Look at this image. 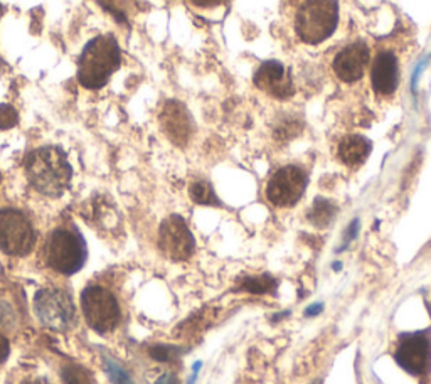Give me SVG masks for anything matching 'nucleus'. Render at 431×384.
I'll list each match as a JSON object with an SVG mask.
<instances>
[{
    "label": "nucleus",
    "instance_id": "obj_21",
    "mask_svg": "<svg viewBox=\"0 0 431 384\" xmlns=\"http://www.w3.org/2000/svg\"><path fill=\"white\" fill-rule=\"evenodd\" d=\"M97 2L115 19L118 24H127L130 0H97Z\"/></svg>",
    "mask_w": 431,
    "mask_h": 384
},
{
    "label": "nucleus",
    "instance_id": "obj_12",
    "mask_svg": "<svg viewBox=\"0 0 431 384\" xmlns=\"http://www.w3.org/2000/svg\"><path fill=\"white\" fill-rule=\"evenodd\" d=\"M369 61H371V52L368 44L364 41H356L337 52L332 66L339 79L344 83H354L362 78L365 68L369 66Z\"/></svg>",
    "mask_w": 431,
    "mask_h": 384
},
{
    "label": "nucleus",
    "instance_id": "obj_23",
    "mask_svg": "<svg viewBox=\"0 0 431 384\" xmlns=\"http://www.w3.org/2000/svg\"><path fill=\"white\" fill-rule=\"evenodd\" d=\"M19 124V113L12 105H0V130H10Z\"/></svg>",
    "mask_w": 431,
    "mask_h": 384
},
{
    "label": "nucleus",
    "instance_id": "obj_32",
    "mask_svg": "<svg viewBox=\"0 0 431 384\" xmlns=\"http://www.w3.org/2000/svg\"><path fill=\"white\" fill-rule=\"evenodd\" d=\"M0 182H2V174H0Z\"/></svg>",
    "mask_w": 431,
    "mask_h": 384
},
{
    "label": "nucleus",
    "instance_id": "obj_6",
    "mask_svg": "<svg viewBox=\"0 0 431 384\" xmlns=\"http://www.w3.org/2000/svg\"><path fill=\"white\" fill-rule=\"evenodd\" d=\"M34 312L44 327L58 332L71 330L76 324L74 303L63 288H41L34 297Z\"/></svg>",
    "mask_w": 431,
    "mask_h": 384
},
{
    "label": "nucleus",
    "instance_id": "obj_9",
    "mask_svg": "<svg viewBox=\"0 0 431 384\" xmlns=\"http://www.w3.org/2000/svg\"><path fill=\"white\" fill-rule=\"evenodd\" d=\"M159 247L167 258L174 261H186L192 256L196 249L192 233L187 228L186 221L177 214L167 218L159 231Z\"/></svg>",
    "mask_w": 431,
    "mask_h": 384
},
{
    "label": "nucleus",
    "instance_id": "obj_16",
    "mask_svg": "<svg viewBox=\"0 0 431 384\" xmlns=\"http://www.w3.org/2000/svg\"><path fill=\"white\" fill-rule=\"evenodd\" d=\"M337 216V206L334 202H330L329 199L317 198L314 201V206L308 211V221L317 228H327L332 224Z\"/></svg>",
    "mask_w": 431,
    "mask_h": 384
},
{
    "label": "nucleus",
    "instance_id": "obj_15",
    "mask_svg": "<svg viewBox=\"0 0 431 384\" xmlns=\"http://www.w3.org/2000/svg\"><path fill=\"white\" fill-rule=\"evenodd\" d=\"M371 142L362 135H347L339 144V159L349 167H359L371 153Z\"/></svg>",
    "mask_w": 431,
    "mask_h": 384
},
{
    "label": "nucleus",
    "instance_id": "obj_25",
    "mask_svg": "<svg viewBox=\"0 0 431 384\" xmlns=\"http://www.w3.org/2000/svg\"><path fill=\"white\" fill-rule=\"evenodd\" d=\"M14 320V312L6 302H0V325H9Z\"/></svg>",
    "mask_w": 431,
    "mask_h": 384
},
{
    "label": "nucleus",
    "instance_id": "obj_14",
    "mask_svg": "<svg viewBox=\"0 0 431 384\" xmlns=\"http://www.w3.org/2000/svg\"><path fill=\"white\" fill-rule=\"evenodd\" d=\"M399 83L398 57L394 52L383 51L376 56L371 66L372 90L381 96H391Z\"/></svg>",
    "mask_w": 431,
    "mask_h": 384
},
{
    "label": "nucleus",
    "instance_id": "obj_1",
    "mask_svg": "<svg viewBox=\"0 0 431 384\" xmlns=\"http://www.w3.org/2000/svg\"><path fill=\"white\" fill-rule=\"evenodd\" d=\"M26 177L39 194L59 198L70 187L72 169L66 152L61 147L48 145L29 152L24 162Z\"/></svg>",
    "mask_w": 431,
    "mask_h": 384
},
{
    "label": "nucleus",
    "instance_id": "obj_8",
    "mask_svg": "<svg viewBox=\"0 0 431 384\" xmlns=\"http://www.w3.org/2000/svg\"><path fill=\"white\" fill-rule=\"evenodd\" d=\"M307 174L299 165H285L278 169L266 186V198L277 207L295 206L303 195Z\"/></svg>",
    "mask_w": 431,
    "mask_h": 384
},
{
    "label": "nucleus",
    "instance_id": "obj_31",
    "mask_svg": "<svg viewBox=\"0 0 431 384\" xmlns=\"http://www.w3.org/2000/svg\"><path fill=\"white\" fill-rule=\"evenodd\" d=\"M2 10H3L2 9V3H0V17H2Z\"/></svg>",
    "mask_w": 431,
    "mask_h": 384
},
{
    "label": "nucleus",
    "instance_id": "obj_10",
    "mask_svg": "<svg viewBox=\"0 0 431 384\" xmlns=\"http://www.w3.org/2000/svg\"><path fill=\"white\" fill-rule=\"evenodd\" d=\"M394 359L404 371L421 376L428 371L431 363V343L425 334H411L399 340Z\"/></svg>",
    "mask_w": 431,
    "mask_h": 384
},
{
    "label": "nucleus",
    "instance_id": "obj_20",
    "mask_svg": "<svg viewBox=\"0 0 431 384\" xmlns=\"http://www.w3.org/2000/svg\"><path fill=\"white\" fill-rule=\"evenodd\" d=\"M63 384H94L91 372L79 364H66L61 371Z\"/></svg>",
    "mask_w": 431,
    "mask_h": 384
},
{
    "label": "nucleus",
    "instance_id": "obj_18",
    "mask_svg": "<svg viewBox=\"0 0 431 384\" xmlns=\"http://www.w3.org/2000/svg\"><path fill=\"white\" fill-rule=\"evenodd\" d=\"M189 194H190V199H192L196 204H201V206H219L221 204L214 189H212V186L204 179H199V180H196V182L190 184Z\"/></svg>",
    "mask_w": 431,
    "mask_h": 384
},
{
    "label": "nucleus",
    "instance_id": "obj_4",
    "mask_svg": "<svg viewBox=\"0 0 431 384\" xmlns=\"http://www.w3.org/2000/svg\"><path fill=\"white\" fill-rule=\"evenodd\" d=\"M86 244L76 229L56 228L46 243V263L61 275H74L85 267Z\"/></svg>",
    "mask_w": 431,
    "mask_h": 384
},
{
    "label": "nucleus",
    "instance_id": "obj_29",
    "mask_svg": "<svg viewBox=\"0 0 431 384\" xmlns=\"http://www.w3.org/2000/svg\"><path fill=\"white\" fill-rule=\"evenodd\" d=\"M322 310H323L322 303H314V305H310L307 310H305V317H315V316H319Z\"/></svg>",
    "mask_w": 431,
    "mask_h": 384
},
{
    "label": "nucleus",
    "instance_id": "obj_27",
    "mask_svg": "<svg viewBox=\"0 0 431 384\" xmlns=\"http://www.w3.org/2000/svg\"><path fill=\"white\" fill-rule=\"evenodd\" d=\"M196 7H202V9H209V7H217L221 3L228 2V0H190Z\"/></svg>",
    "mask_w": 431,
    "mask_h": 384
},
{
    "label": "nucleus",
    "instance_id": "obj_17",
    "mask_svg": "<svg viewBox=\"0 0 431 384\" xmlns=\"http://www.w3.org/2000/svg\"><path fill=\"white\" fill-rule=\"evenodd\" d=\"M278 287V282L270 275H253V276H245V278L239 282V290L241 291H250L254 295H263V294H272L274 288Z\"/></svg>",
    "mask_w": 431,
    "mask_h": 384
},
{
    "label": "nucleus",
    "instance_id": "obj_13",
    "mask_svg": "<svg viewBox=\"0 0 431 384\" xmlns=\"http://www.w3.org/2000/svg\"><path fill=\"white\" fill-rule=\"evenodd\" d=\"M258 90L278 99H287L293 95V83L290 73L281 63L266 61L257 69L253 78Z\"/></svg>",
    "mask_w": 431,
    "mask_h": 384
},
{
    "label": "nucleus",
    "instance_id": "obj_11",
    "mask_svg": "<svg viewBox=\"0 0 431 384\" xmlns=\"http://www.w3.org/2000/svg\"><path fill=\"white\" fill-rule=\"evenodd\" d=\"M160 125H162L167 138L177 147H186L192 138V117L184 103L177 102V99H169L163 105L162 113H160Z\"/></svg>",
    "mask_w": 431,
    "mask_h": 384
},
{
    "label": "nucleus",
    "instance_id": "obj_3",
    "mask_svg": "<svg viewBox=\"0 0 431 384\" xmlns=\"http://www.w3.org/2000/svg\"><path fill=\"white\" fill-rule=\"evenodd\" d=\"M337 22V0H305L297 12L295 29L303 42L320 44L334 34Z\"/></svg>",
    "mask_w": 431,
    "mask_h": 384
},
{
    "label": "nucleus",
    "instance_id": "obj_7",
    "mask_svg": "<svg viewBox=\"0 0 431 384\" xmlns=\"http://www.w3.org/2000/svg\"><path fill=\"white\" fill-rule=\"evenodd\" d=\"M36 229L28 214L14 207L0 209V249L10 256H26L36 247Z\"/></svg>",
    "mask_w": 431,
    "mask_h": 384
},
{
    "label": "nucleus",
    "instance_id": "obj_5",
    "mask_svg": "<svg viewBox=\"0 0 431 384\" xmlns=\"http://www.w3.org/2000/svg\"><path fill=\"white\" fill-rule=\"evenodd\" d=\"M81 310L88 325L101 336L113 332L121 320L117 297L101 285H88L81 291Z\"/></svg>",
    "mask_w": 431,
    "mask_h": 384
},
{
    "label": "nucleus",
    "instance_id": "obj_24",
    "mask_svg": "<svg viewBox=\"0 0 431 384\" xmlns=\"http://www.w3.org/2000/svg\"><path fill=\"white\" fill-rule=\"evenodd\" d=\"M300 130H302V126L297 124V122H290V124L287 122V124L278 126L274 135H277V138H280V140H292L293 137L299 135Z\"/></svg>",
    "mask_w": 431,
    "mask_h": 384
},
{
    "label": "nucleus",
    "instance_id": "obj_26",
    "mask_svg": "<svg viewBox=\"0 0 431 384\" xmlns=\"http://www.w3.org/2000/svg\"><path fill=\"white\" fill-rule=\"evenodd\" d=\"M9 354H10L9 340H7L6 337H3L2 334H0V364L6 363L7 357H9Z\"/></svg>",
    "mask_w": 431,
    "mask_h": 384
},
{
    "label": "nucleus",
    "instance_id": "obj_19",
    "mask_svg": "<svg viewBox=\"0 0 431 384\" xmlns=\"http://www.w3.org/2000/svg\"><path fill=\"white\" fill-rule=\"evenodd\" d=\"M103 366H105V371L112 384H133L132 376L128 374V371L118 363L115 357L108 354L103 356Z\"/></svg>",
    "mask_w": 431,
    "mask_h": 384
},
{
    "label": "nucleus",
    "instance_id": "obj_2",
    "mask_svg": "<svg viewBox=\"0 0 431 384\" xmlns=\"http://www.w3.org/2000/svg\"><path fill=\"white\" fill-rule=\"evenodd\" d=\"M121 64V49L112 34L93 37L78 59V81L86 90H101Z\"/></svg>",
    "mask_w": 431,
    "mask_h": 384
},
{
    "label": "nucleus",
    "instance_id": "obj_28",
    "mask_svg": "<svg viewBox=\"0 0 431 384\" xmlns=\"http://www.w3.org/2000/svg\"><path fill=\"white\" fill-rule=\"evenodd\" d=\"M155 384H179V379L177 376L172 374V372H167V374L160 376Z\"/></svg>",
    "mask_w": 431,
    "mask_h": 384
},
{
    "label": "nucleus",
    "instance_id": "obj_22",
    "mask_svg": "<svg viewBox=\"0 0 431 384\" xmlns=\"http://www.w3.org/2000/svg\"><path fill=\"white\" fill-rule=\"evenodd\" d=\"M182 352V349L175 347V345H167V344H155L152 345L148 354L154 361H159V363H169L174 357H177Z\"/></svg>",
    "mask_w": 431,
    "mask_h": 384
},
{
    "label": "nucleus",
    "instance_id": "obj_30",
    "mask_svg": "<svg viewBox=\"0 0 431 384\" xmlns=\"http://www.w3.org/2000/svg\"><path fill=\"white\" fill-rule=\"evenodd\" d=\"M22 384H51L48 379H30V381H26Z\"/></svg>",
    "mask_w": 431,
    "mask_h": 384
}]
</instances>
